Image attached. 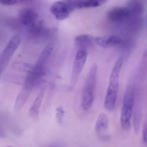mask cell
Segmentation results:
<instances>
[{
    "label": "cell",
    "instance_id": "cell-23",
    "mask_svg": "<svg viewBox=\"0 0 147 147\" xmlns=\"http://www.w3.org/2000/svg\"><path fill=\"white\" fill-rule=\"evenodd\" d=\"M32 0H17L18 3L20 2H23V1H31Z\"/></svg>",
    "mask_w": 147,
    "mask_h": 147
},
{
    "label": "cell",
    "instance_id": "cell-9",
    "mask_svg": "<svg viewBox=\"0 0 147 147\" xmlns=\"http://www.w3.org/2000/svg\"><path fill=\"white\" fill-rule=\"evenodd\" d=\"M50 11L57 20H63L69 17L70 10L68 4L63 1H58L51 5Z\"/></svg>",
    "mask_w": 147,
    "mask_h": 147
},
{
    "label": "cell",
    "instance_id": "cell-15",
    "mask_svg": "<svg viewBox=\"0 0 147 147\" xmlns=\"http://www.w3.org/2000/svg\"><path fill=\"white\" fill-rule=\"evenodd\" d=\"M94 38L88 35H81L77 36L75 38L76 45L80 49L86 50L92 45Z\"/></svg>",
    "mask_w": 147,
    "mask_h": 147
},
{
    "label": "cell",
    "instance_id": "cell-22",
    "mask_svg": "<svg viewBox=\"0 0 147 147\" xmlns=\"http://www.w3.org/2000/svg\"><path fill=\"white\" fill-rule=\"evenodd\" d=\"M143 58L144 60H147V49L145 51L143 55Z\"/></svg>",
    "mask_w": 147,
    "mask_h": 147
},
{
    "label": "cell",
    "instance_id": "cell-19",
    "mask_svg": "<svg viewBox=\"0 0 147 147\" xmlns=\"http://www.w3.org/2000/svg\"><path fill=\"white\" fill-rule=\"evenodd\" d=\"M56 112V115L57 119V121L60 123H61L63 122L64 116H65V112L63 107L61 106L58 107L57 108Z\"/></svg>",
    "mask_w": 147,
    "mask_h": 147
},
{
    "label": "cell",
    "instance_id": "cell-18",
    "mask_svg": "<svg viewBox=\"0 0 147 147\" xmlns=\"http://www.w3.org/2000/svg\"><path fill=\"white\" fill-rule=\"evenodd\" d=\"M12 67L16 70L26 72L28 74L32 70L34 65L26 63L15 62L13 64Z\"/></svg>",
    "mask_w": 147,
    "mask_h": 147
},
{
    "label": "cell",
    "instance_id": "cell-8",
    "mask_svg": "<svg viewBox=\"0 0 147 147\" xmlns=\"http://www.w3.org/2000/svg\"><path fill=\"white\" fill-rule=\"evenodd\" d=\"M130 13L127 7H116L111 9L107 13V18L113 22H120L131 18Z\"/></svg>",
    "mask_w": 147,
    "mask_h": 147
},
{
    "label": "cell",
    "instance_id": "cell-7",
    "mask_svg": "<svg viewBox=\"0 0 147 147\" xmlns=\"http://www.w3.org/2000/svg\"><path fill=\"white\" fill-rule=\"evenodd\" d=\"M38 18L36 12L32 8H23L19 12V19L20 23L28 27L37 23Z\"/></svg>",
    "mask_w": 147,
    "mask_h": 147
},
{
    "label": "cell",
    "instance_id": "cell-11",
    "mask_svg": "<svg viewBox=\"0 0 147 147\" xmlns=\"http://www.w3.org/2000/svg\"><path fill=\"white\" fill-rule=\"evenodd\" d=\"M33 88L24 83L21 91L19 94L15 104V109L19 111L22 109L28 100Z\"/></svg>",
    "mask_w": 147,
    "mask_h": 147
},
{
    "label": "cell",
    "instance_id": "cell-10",
    "mask_svg": "<svg viewBox=\"0 0 147 147\" xmlns=\"http://www.w3.org/2000/svg\"><path fill=\"white\" fill-rule=\"evenodd\" d=\"M94 42L99 46L105 49L120 44L122 42V39L118 36L110 35L94 38Z\"/></svg>",
    "mask_w": 147,
    "mask_h": 147
},
{
    "label": "cell",
    "instance_id": "cell-2",
    "mask_svg": "<svg viewBox=\"0 0 147 147\" xmlns=\"http://www.w3.org/2000/svg\"><path fill=\"white\" fill-rule=\"evenodd\" d=\"M135 101V87L133 84L127 86L123 99L120 117L121 127L125 131L131 128V120Z\"/></svg>",
    "mask_w": 147,
    "mask_h": 147
},
{
    "label": "cell",
    "instance_id": "cell-20",
    "mask_svg": "<svg viewBox=\"0 0 147 147\" xmlns=\"http://www.w3.org/2000/svg\"><path fill=\"white\" fill-rule=\"evenodd\" d=\"M0 3L4 5H12L18 2L17 0H0Z\"/></svg>",
    "mask_w": 147,
    "mask_h": 147
},
{
    "label": "cell",
    "instance_id": "cell-1",
    "mask_svg": "<svg viewBox=\"0 0 147 147\" xmlns=\"http://www.w3.org/2000/svg\"><path fill=\"white\" fill-rule=\"evenodd\" d=\"M123 62V57H119L114 64L111 73L105 101V107L109 111H113L115 108L118 91L119 74Z\"/></svg>",
    "mask_w": 147,
    "mask_h": 147
},
{
    "label": "cell",
    "instance_id": "cell-14",
    "mask_svg": "<svg viewBox=\"0 0 147 147\" xmlns=\"http://www.w3.org/2000/svg\"><path fill=\"white\" fill-rule=\"evenodd\" d=\"M44 94V90L43 89H42L30 107L29 114L30 116L33 118H37L39 116Z\"/></svg>",
    "mask_w": 147,
    "mask_h": 147
},
{
    "label": "cell",
    "instance_id": "cell-16",
    "mask_svg": "<svg viewBox=\"0 0 147 147\" xmlns=\"http://www.w3.org/2000/svg\"><path fill=\"white\" fill-rule=\"evenodd\" d=\"M29 28L30 33L36 37L44 36L49 33V30L45 27L42 22H37Z\"/></svg>",
    "mask_w": 147,
    "mask_h": 147
},
{
    "label": "cell",
    "instance_id": "cell-21",
    "mask_svg": "<svg viewBox=\"0 0 147 147\" xmlns=\"http://www.w3.org/2000/svg\"><path fill=\"white\" fill-rule=\"evenodd\" d=\"M143 140L144 143L147 146V123H146L143 130Z\"/></svg>",
    "mask_w": 147,
    "mask_h": 147
},
{
    "label": "cell",
    "instance_id": "cell-3",
    "mask_svg": "<svg viewBox=\"0 0 147 147\" xmlns=\"http://www.w3.org/2000/svg\"><path fill=\"white\" fill-rule=\"evenodd\" d=\"M98 66L93 64L85 82L81 99V106L84 111L89 110L92 106L94 98V89L97 81Z\"/></svg>",
    "mask_w": 147,
    "mask_h": 147
},
{
    "label": "cell",
    "instance_id": "cell-13",
    "mask_svg": "<svg viewBox=\"0 0 147 147\" xmlns=\"http://www.w3.org/2000/svg\"><path fill=\"white\" fill-rule=\"evenodd\" d=\"M127 7L131 17H138L142 15L144 11V6L139 0H130Z\"/></svg>",
    "mask_w": 147,
    "mask_h": 147
},
{
    "label": "cell",
    "instance_id": "cell-12",
    "mask_svg": "<svg viewBox=\"0 0 147 147\" xmlns=\"http://www.w3.org/2000/svg\"><path fill=\"white\" fill-rule=\"evenodd\" d=\"M107 0H86L85 1H77L68 4L70 11L75 9L95 7L99 6Z\"/></svg>",
    "mask_w": 147,
    "mask_h": 147
},
{
    "label": "cell",
    "instance_id": "cell-4",
    "mask_svg": "<svg viewBox=\"0 0 147 147\" xmlns=\"http://www.w3.org/2000/svg\"><path fill=\"white\" fill-rule=\"evenodd\" d=\"M20 43L19 36H13L8 42L0 57V71L2 73L6 68L12 57Z\"/></svg>",
    "mask_w": 147,
    "mask_h": 147
},
{
    "label": "cell",
    "instance_id": "cell-17",
    "mask_svg": "<svg viewBox=\"0 0 147 147\" xmlns=\"http://www.w3.org/2000/svg\"><path fill=\"white\" fill-rule=\"evenodd\" d=\"M54 49V46L50 44L47 45L41 53L37 63L44 65Z\"/></svg>",
    "mask_w": 147,
    "mask_h": 147
},
{
    "label": "cell",
    "instance_id": "cell-5",
    "mask_svg": "<svg viewBox=\"0 0 147 147\" xmlns=\"http://www.w3.org/2000/svg\"><path fill=\"white\" fill-rule=\"evenodd\" d=\"M86 50L80 49L76 55L71 78V86H75L82 71L85 66L87 58Z\"/></svg>",
    "mask_w": 147,
    "mask_h": 147
},
{
    "label": "cell",
    "instance_id": "cell-6",
    "mask_svg": "<svg viewBox=\"0 0 147 147\" xmlns=\"http://www.w3.org/2000/svg\"><path fill=\"white\" fill-rule=\"evenodd\" d=\"M95 132L99 139L106 141L110 139L108 130V121L107 116L104 113L99 115L95 125Z\"/></svg>",
    "mask_w": 147,
    "mask_h": 147
}]
</instances>
